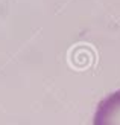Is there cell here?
<instances>
[{
  "mask_svg": "<svg viewBox=\"0 0 120 125\" xmlns=\"http://www.w3.org/2000/svg\"><path fill=\"white\" fill-rule=\"evenodd\" d=\"M93 125H120V90L99 102Z\"/></svg>",
  "mask_w": 120,
  "mask_h": 125,
  "instance_id": "cell-1",
  "label": "cell"
}]
</instances>
